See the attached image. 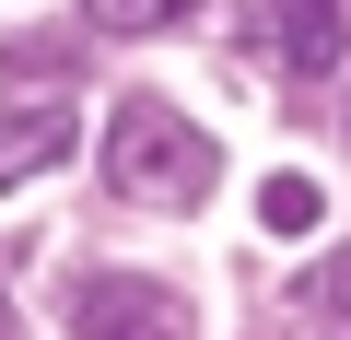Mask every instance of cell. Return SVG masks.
Here are the masks:
<instances>
[{"mask_svg":"<svg viewBox=\"0 0 351 340\" xmlns=\"http://www.w3.org/2000/svg\"><path fill=\"white\" fill-rule=\"evenodd\" d=\"M211 177H223V152L176 117L164 94H129V106L106 117V188H117V200H141V212H199Z\"/></svg>","mask_w":351,"mask_h":340,"instance_id":"cell-1","label":"cell"},{"mask_svg":"<svg viewBox=\"0 0 351 340\" xmlns=\"http://www.w3.org/2000/svg\"><path fill=\"white\" fill-rule=\"evenodd\" d=\"M71 328L82 340H188V305H176L164 282H141V270H94L71 293Z\"/></svg>","mask_w":351,"mask_h":340,"instance_id":"cell-2","label":"cell"},{"mask_svg":"<svg viewBox=\"0 0 351 340\" xmlns=\"http://www.w3.org/2000/svg\"><path fill=\"white\" fill-rule=\"evenodd\" d=\"M71 152H82V117H71V106H12V117H0V188L59 177Z\"/></svg>","mask_w":351,"mask_h":340,"instance_id":"cell-3","label":"cell"},{"mask_svg":"<svg viewBox=\"0 0 351 340\" xmlns=\"http://www.w3.org/2000/svg\"><path fill=\"white\" fill-rule=\"evenodd\" d=\"M258 36L316 82V71H339V59H351V0H269V24H258Z\"/></svg>","mask_w":351,"mask_h":340,"instance_id":"cell-4","label":"cell"},{"mask_svg":"<svg viewBox=\"0 0 351 340\" xmlns=\"http://www.w3.org/2000/svg\"><path fill=\"white\" fill-rule=\"evenodd\" d=\"M258 223H269L281 247H304V235L328 223V188H316V177H269V188H258Z\"/></svg>","mask_w":351,"mask_h":340,"instance_id":"cell-5","label":"cell"},{"mask_svg":"<svg viewBox=\"0 0 351 340\" xmlns=\"http://www.w3.org/2000/svg\"><path fill=\"white\" fill-rule=\"evenodd\" d=\"M82 12H94L106 36H152V24H176V12H199V0H82Z\"/></svg>","mask_w":351,"mask_h":340,"instance_id":"cell-6","label":"cell"},{"mask_svg":"<svg viewBox=\"0 0 351 340\" xmlns=\"http://www.w3.org/2000/svg\"><path fill=\"white\" fill-rule=\"evenodd\" d=\"M0 340H12V305H0Z\"/></svg>","mask_w":351,"mask_h":340,"instance_id":"cell-7","label":"cell"}]
</instances>
